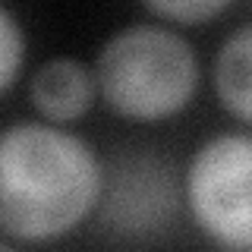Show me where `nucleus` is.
Instances as JSON below:
<instances>
[{
  "instance_id": "obj_3",
  "label": "nucleus",
  "mask_w": 252,
  "mask_h": 252,
  "mask_svg": "<svg viewBox=\"0 0 252 252\" xmlns=\"http://www.w3.org/2000/svg\"><path fill=\"white\" fill-rule=\"evenodd\" d=\"M189 218L224 252H252V132L227 129L195 145L183 173Z\"/></svg>"
},
{
  "instance_id": "obj_2",
  "label": "nucleus",
  "mask_w": 252,
  "mask_h": 252,
  "mask_svg": "<svg viewBox=\"0 0 252 252\" xmlns=\"http://www.w3.org/2000/svg\"><path fill=\"white\" fill-rule=\"evenodd\" d=\"M98 101L132 123L183 114L202 85V60L180 29L136 19L110 32L92 60Z\"/></svg>"
},
{
  "instance_id": "obj_4",
  "label": "nucleus",
  "mask_w": 252,
  "mask_h": 252,
  "mask_svg": "<svg viewBox=\"0 0 252 252\" xmlns=\"http://www.w3.org/2000/svg\"><path fill=\"white\" fill-rule=\"evenodd\" d=\"M29 101L38 120L66 126L82 120L98 104V82L92 63L76 60L69 54H57L38 63L29 76Z\"/></svg>"
},
{
  "instance_id": "obj_8",
  "label": "nucleus",
  "mask_w": 252,
  "mask_h": 252,
  "mask_svg": "<svg viewBox=\"0 0 252 252\" xmlns=\"http://www.w3.org/2000/svg\"><path fill=\"white\" fill-rule=\"evenodd\" d=\"M0 252H19V249H16L10 240H3V236H0Z\"/></svg>"
},
{
  "instance_id": "obj_5",
  "label": "nucleus",
  "mask_w": 252,
  "mask_h": 252,
  "mask_svg": "<svg viewBox=\"0 0 252 252\" xmlns=\"http://www.w3.org/2000/svg\"><path fill=\"white\" fill-rule=\"evenodd\" d=\"M211 85L233 120L252 126V19L227 32L211 60Z\"/></svg>"
},
{
  "instance_id": "obj_7",
  "label": "nucleus",
  "mask_w": 252,
  "mask_h": 252,
  "mask_svg": "<svg viewBox=\"0 0 252 252\" xmlns=\"http://www.w3.org/2000/svg\"><path fill=\"white\" fill-rule=\"evenodd\" d=\"M29 54V38L19 16L6 6H0V94L10 92L22 76Z\"/></svg>"
},
{
  "instance_id": "obj_6",
  "label": "nucleus",
  "mask_w": 252,
  "mask_h": 252,
  "mask_svg": "<svg viewBox=\"0 0 252 252\" xmlns=\"http://www.w3.org/2000/svg\"><path fill=\"white\" fill-rule=\"evenodd\" d=\"M230 10V0H148L145 13L173 29H192Z\"/></svg>"
},
{
  "instance_id": "obj_1",
  "label": "nucleus",
  "mask_w": 252,
  "mask_h": 252,
  "mask_svg": "<svg viewBox=\"0 0 252 252\" xmlns=\"http://www.w3.org/2000/svg\"><path fill=\"white\" fill-rule=\"evenodd\" d=\"M104 192V167L89 139L44 120L0 129V236L54 243L85 224Z\"/></svg>"
}]
</instances>
